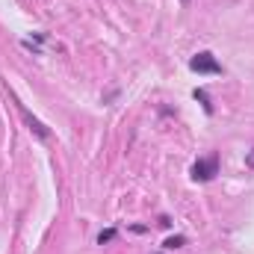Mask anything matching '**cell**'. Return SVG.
I'll return each instance as SVG.
<instances>
[{"mask_svg": "<svg viewBox=\"0 0 254 254\" xmlns=\"http://www.w3.org/2000/svg\"><path fill=\"white\" fill-rule=\"evenodd\" d=\"M190 68L192 71H198V74H222V65L216 63V57L207 54V51L195 54V57L190 60Z\"/></svg>", "mask_w": 254, "mask_h": 254, "instance_id": "1", "label": "cell"}, {"mask_svg": "<svg viewBox=\"0 0 254 254\" xmlns=\"http://www.w3.org/2000/svg\"><path fill=\"white\" fill-rule=\"evenodd\" d=\"M15 104H18V101H15ZM18 113H21V119L27 122V127H30V130H33L39 139H48V136H51V133H48V127L42 125V122H39V119H36V116H33V113H30L24 104H18Z\"/></svg>", "mask_w": 254, "mask_h": 254, "instance_id": "2", "label": "cell"}, {"mask_svg": "<svg viewBox=\"0 0 254 254\" xmlns=\"http://www.w3.org/2000/svg\"><path fill=\"white\" fill-rule=\"evenodd\" d=\"M216 169H219L216 157H213V160H198V163L192 166V178H195V181H210V178L216 175Z\"/></svg>", "mask_w": 254, "mask_h": 254, "instance_id": "3", "label": "cell"}, {"mask_svg": "<svg viewBox=\"0 0 254 254\" xmlns=\"http://www.w3.org/2000/svg\"><path fill=\"white\" fill-rule=\"evenodd\" d=\"M113 240H116V231H113V228H107V231L98 234V243H101V246H104V243H113Z\"/></svg>", "mask_w": 254, "mask_h": 254, "instance_id": "4", "label": "cell"}, {"mask_svg": "<svg viewBox=\"0 0 254 254\" xmlns=\"http://www.w3.org/2000/svg\"><path fill=\"white\" fill-rule=\"evenodd\" d=\"M184 243H187L184 237H169V240H166V249H181Z\"/></svg>", "mask_w": 254, "mask_h": 254, "instance_id": "5", "label": "cell"}, {"mask_svg": "<svg viewBox=\"0 0 254 254\" xmlns=\"http://www.w3.org/2000/svg\"><path fill=\"white\" fill-rule=\"evenodd\" d=\"M181 3H190V0H181Z\"/></svg>", "mask_w": 254, "mask_h": 254, "instance_id": "6", "label": "cell"}]
</instances>
